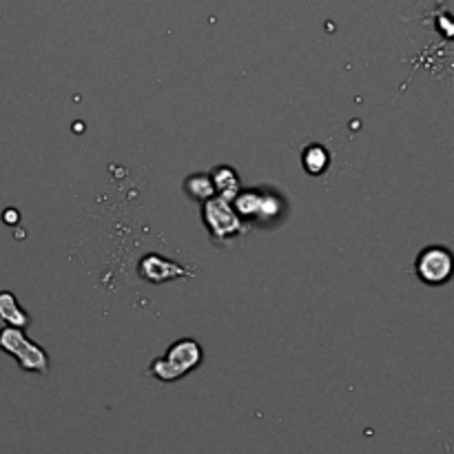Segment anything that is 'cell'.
<instances>
[{
	"label": "cell",
	"instance_id": "cell-10",
	"mask_svg": "<svg viewBox=\"0 0 454 454\" xmlns=\"http://www.w3.org/2000/svg\"><path fill=\"white\" fill-rule=\"evenodd\" d=\"M186 191H189L191 198L200 200V202H207V200L215 198V189H213V180L207 173H195L186 180Z\"/></svg>",
	"mask_w": 454,
	"mask_h": 454
},
{
	"label": "cell",
	"instance_id": "cell-1",
	"mask_svg": "<svg viewBox=\"0 0 454 454\" xmlns=\"http://www.w3.org/2000/svg\"><path fill=\"white\" fill-rule=\"evenodd\" d=\"M200 364H202V346L195 340H177L176 344L168 346L162 357L151 364L149 372L162 384H171L195 371Z\"/></svg>",
	"mask_w": 454,
	"mask_h": 454
},
{
	"label": "cell",
	"instance_id": "cell-9",
	"mask_svg": "<svg viewBox=\"0 0 454 454\" xmlns=\"http://www.w3.org/2000/svg\"><path fill=\"white\" fill-rule=\"evenodd\" d=\"M0 319H3L7 326H13V328H25L29 326V315L25 313V310L20 309V304H18L16 295L9 291H3L0 293Z\"/></svg>",
	"mask_w": 454,
	"mask_h": 454
},
{
	"label": "cell",
	"instance_id": "cell-5",
	"mask_svg": "<svg viewBox=\"0 0 454 454\" xmlns=\"http://www.w3.org/2000/svg\"><path fill=\"white\" fill-rule=\"evenodd\" d=\"M233 207L242 220H262L270 222L282 211V200L273 193H262V191H239L233 200Z\"/></svg>",
	"mask_w": 454,
	"mask_h": 454
},
{
	"label": "cell",
	"instance_id": "cell-7",
	"mask_svg": "<svg viewBox=\"0 0 454 454\" xmlns=\"http://www.w3.org/2000/svg\"><path fill=\"white\" fill-rule=\"evenodd\" d=\"M211 180H213V189H215L217 198L229 200V202H233V200L239 195V191H242L238 173H235L231 167H217L215 171L211 173Z\"/></svg>",
	"mask_w": 454,
	"mask_h": 454
},
{
	"label": "cell",
	"instance_id": "cell-8",
	"mask_svg": "<svg viewBox=\"0 0 454 454\" xmlns=\"http://www.w3.org/2000/svg\"><path fill=\"white\" fill-rule=\"evenodd\" d=\"M301 167L309 176H324L331 167V151L324 145H309L301 151Z\"/></svg>",
	"mask_w": 454,
	"mask_h": 454
},
{
	"label": "cell",
	"instance_id": "cell-6",
	"mask_svg": "<svg viewBox=\"0 0 454 454\" xmlns=\"http://www.w3.org/2000/svg\"><path fill=\"white\" fill-rule=\"evenodd\" d=\"M137 275L149 284H162L173 282V279L191 278V275H195V270L189 269V266H182L177 264V262L151 253V255H145L140 260V264H137Z\"/></svg>",
	"mask_w": 454,
	"mask_h": 454
},
{
	"label": "cell",
	"instance_id": "cell-2",
	"mask_svg": "<svg viewBox=\"0 0 454 454\" xmlns=\"http://www.w3.org/2000/svg\"><path fill=\"white\" fill-rule=\"evenodd\" d=\"M202 220L207 224V231L211 233L213 242L217 244L248 231V226L244 224V220L235 211L233 202L217 198V195L202 202Z\"/></svg>",
	"mask_w": 454,
	"mask_h": 454
},
{
	"label": "cell",
	"instance_id": "cell-4",
	"mask_svg": "<svg viewBox=\"0 0 454 454\" xmlns=\"http://www.w3.org/2000/svg\"><path fill=\"white\" fill-rule=\"evenodd\" d=\"M415 273L428 286H443L454 275V253L442 244L426 247L417 255Z\"/></svg>",
	"mask_w": 454,
	"mask_h": 454
},
{
	"label": "cell",
	"instance_id": "cell-3",
	"mask_svg": "<svg viewBox=\"0 0 454 454\" xmlns=\"http://www.w3.org/2000/svg\"><path fill=\"white\" fill-rule=\"evenodd\" d=\"M0 350L12 355L22 371L47 372L49 355L22 333V328L7 326L0 331Z\"/></svg>",
	"mask_w": 454,
	"mask_h": 454
}]
</instances>
